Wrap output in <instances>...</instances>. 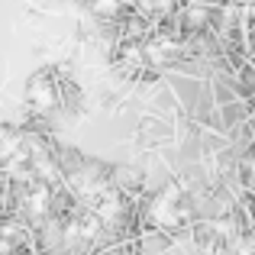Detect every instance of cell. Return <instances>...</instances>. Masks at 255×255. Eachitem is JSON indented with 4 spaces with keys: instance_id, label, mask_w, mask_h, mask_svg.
I'll return each instance as SVG.
<instances>
[{
    "instance_id": "6da1fadb",
    "label": "cell",
    "mask_w": 255,
    "mask_h": 255,
    "mask_svg": "<svg viewBox=\"0 0 255 255\" xmlns=\"http://www.w3.org/2000/svg\"><path fill=\"white\" fill-rule=\"evenodd\" d=\"M91 10L97 16H113L120 10V0H91Z\"/></svg>"
},
{
    "instance_id": "7a4b0ae2",
    "label": "cell",
    "mask_w": 255,
    "mask_h": 255,
    "mask_svg": "<svg viewBox=\"0 0 255 255\" xmlns=\"http://www.w3.org/2000/svg\"><path fill=\"white\" fill-rule=\"evenodd\" d=\"M152 3H155L158 10H168V3H171V0H152Z\"/></svg>"
}]
</instances>
